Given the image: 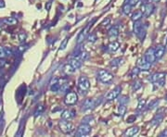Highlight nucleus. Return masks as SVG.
<instances>
[{"instance_id":"f257e3e1","label":"nucleus","mask_w":167,"mask_h":137,"mask_svg":"<svg viewBox=\"0 0 167 137\" xmlns=\"http://www.w3.org/2000/svg\"><path fill=\"white\" fill-rule=\"evenodd\" d=\"M90 88V82L86 76H81L78 80V89L82 94H86Z\"/></svg>"},{"instance_id":"f03ea898","label":"nucleus","mask_w":167,"mask_h":137,"mask_svg":"<svg viewBox=\"0 0 167 137\" xmlns=\"http://www.w3.org/2000/svg\"><path fill=\"white\" fill-rule=\"evenodd\" d=\"M98 80L103 84H111L113 81V75L105 70H100L98 72Z\"/></svg>"},{"instance_id":"7ed1b4c3","label":"nucleus","mask_w":167,"mask_h":137,"mask_svg":"<svg viewBox=\"0 0 167 137\" xmlns=\"http://www.w3.org/2000/svg\"><path fill=\"white\" fill-rule=\"evenodd\" d=\"M58 127H60V131L63 132L65 134H71V132H73L74 131V126L72 122H69V121H65L64 120H60V122H58Z\"/></svg>"},{"instance_id":"20e7f679","label":"nucleus","mask_w":167,"mask_h":137,"mask_svg":"<svg viewBox=\"0 0 167 137\" xmlns=\"http://www.w3.org/2000/svg\"><path fill=\"white\" fill-rule=\"evenodd\" d=\"M95 19L92 20L91 22H89L87 25L83 29V30L81 31V32L80 34H78V37H77V40H76V43L79 45V44H81L84 40L86 39V35H87V34H88V32H89V30H90V28L92 27V24H93L94 22H95Z\"/></svg>"},{"instance_id":"39448f33","label":"nucleus","mask_w":167,"mask_h":137,"mask_svg":"<svg viewBox=\"0 0 167 137\" xmlns=\"http://www.w3.org/2000/svg\"><path fill=\"white\" fill-rule=\"evenodd\" d=\"M91 132V126L88 125V124H85L82 123L80 126L78 127L77 132H75V136H86L88 135Z\"/></svg>"},{"instance_id":"423d86ee","label":"nucleus","mask_w":167,"mask_h":137,"mask_svg":"<svg viewBox=\"0 0 167 137\" xmlns=\"http://www.w3.org/2000/svg\"><path fill=\"white\" fill-rule=\"evenodd\" d=\"M77 100H78V97L76 93L70 92L66 94V97L64 98V103L68 106H73L74 104H76Z\"/></svg>"},{"instance_id":"0eeeda50","label":"nucleus","mask_w":167,"mask_h":137,"mask_svg":"<svg viewBox=\"0 0 167 137\" xmlns=\"http://www.w3.org/2000/svg\"><path fill=\"white\" fill-rule=\"evenodd\" d=\"M121 90H122L121 89V87H116L115 89L111 90V92H109L105 97L106 100L107 101H112V100H114V99H116L120 95Z\"/></svg>"},{"instance_id":"6e6552de","label":"nucleus","mask_w":167,"mask_h":137,"mask_svg":"<svg viewBox=\"0 0 167 137\" xmlns=\"http://www.w3.org/2000/svg\"><path fill=\"white\" fill-rule=\"evenodd\" d=\"M136 65H137V68H138L140 70H149L150 69V67H151V64L149 63V62L145 59H143V57L137 59Z\"/></svg>"},{"instance_id":"1a4fd4ad","label":"nucleus","mask_w":167,"mask_h":137,"mask_svg":"<svg viewBox=\"0 0 167 137\" xmlns=\"http://www.w3.org/2000/svg\"><path fill=\"white\" fill-rule=\"evenodd\" d=\"M144 59L150 64H152L155 62L156 57H155V55H154V49L153 48H149L148 50L146 51L145 55H144Z\"/></svg>"},{"instance_id":"9d476101","label":"nucleus","mask_w":167,"mask_h":137,"mask_svg":"<svg viewBox=\"0 0 167 137\" xmlns=\"http://www.w3.org/2000/svg\"><path fill=\"white\" fill-rule=\"evenodd\" d=\"M98 101L96 99H86V100L84 102L83 104V109L84 110H87V109H93V107H97L98 105Z\"/></svg>"},{"instance_id":"9b49d317","label":"nucleus","mask_w":167,"mask_h":137,"mask_svg":"<svg viewBox=\"0 0 167 137\" xmlns=\"http://www.w3.org/2000/svg\"><path fill=\"white\" fill-rule=\"evenodd\" d=\"M165 53V47L164 45H158L156 47V48L154 49V55H155L156 59H160L164 57Z\"/></svg>"},{"instance_id":"f8f14e48","label":"nucleus","mask_w":167,"mask_h":137,"mask_svg":"<svg viewBox=\"0 0 167 137\" xmlns=\"http://www.w3.org/2000/svg\"><path fill=\"white\" fill-rule=\"evenodd\" d=\"M165 76H166L165 72H156V73L152 74V75L149 78V80L151 82H154L162 80V79H165Z\"/></svg>"},{"instance_id":"ddd939ff","label":"nucleus","mask_w":167,"mask_h":137,"mask_svg":"<svg viewBox=\"0 0 167 137\" xmlns=\"http://www.w3.org/2000/svg\"><path fill=\"white\" fill-rule=\"evenodd\" d=\"M119 34V28L118 26H113L111 27L110 30L108 32V35H109V38H110L111 41H113L117 36Z\"/></svg>"},{"instance_id":"4468645a","label":"nucleus","mask_w":167,"mask_h":137,"mask_svg":"<svg viewBox=\"0 0 167 137\" xmlns=\"http://www.w3.org/2000/svg\"><path fill=\"white\" fill-rule=\"evenodd\" d=\"M138 132H139V127L135 126V127L127 129V130L124 132V136H130V137H132V136L136 135L137 134H138Z\"/></svg>"},{"instance_id":"2eb2a0df","label":"nucleus","mask_w":167,"mask_h":137,"mask_svg":"<svg viewBox=\"0 0 167 137\" xmlns=\"http://www.w3.org/2000/svg\"><path fill=\"white\" fill-rule=\"evenodd\" d=\"M162 119H164V114L161 113V112H158V113L154 116V118L152 119L151 124L154 126H158V125H160L161 124V122L162 121Z\"/></svg>"},{"instance_id":"dca6fc26","label":"nucleus","mask_w":167,"mask_h":137,"mask_svg":"<svg viewBox=\"0 0 167 137\" xmlns=\"http://www.w3.org/2000/svg\"><path fill=\"white\" fill-rule=\"evenodd\" d=\"M75 116V111L74 110H70V109H66L62 112L61 114V118L65 119V120H69L71 119H73Z\"/></svg>"},{"instance_id":"f3484780","label":"nucleus","mask_w":167,"mask_h":137,"mask_svg":"<svg viewBox=\"0 0 167 137\" xmlns=\"http://www.w3.org/2000/svg\"><path fill=\"white\" fill-rule=\"evenodd\" d=\"M120 44L116 41H112V42L108 45V51L110 53H114L119 49Z\"/></svg>"},{"instance_id":"a211bd4d","label":"nucleus","mask_w":167,"mask_h":137,"mask_svg":"<svg viewBox=\"0 0 167 137\" xmlns=\"http://www.w3.org/2000/svg\"><path fill=\"white\" fill-rule=\"evenodd\" d=\"M70 64L72 65V67L74 70H78L82 67V64H83V61H81L80 59H76V57H73V59H71L70 61Z\"/></svg>"},{"instance_id":"6ab92c4d","label":"nucleus","mask_w":167,"mask_h":137,"mask_svg":"<svg viewBox=\"0 0 167 137\" xmlns=\"http://www.w3.org/2000/svg\"><path fill=\"white\" fill-rule=\"evenodd\" d=\"M142 23L137 20V22H135V24H134V32H135L136 35H139L140 32H142Z\"/></svg>"},{"instance_id":"aec40b11","label":"nucleus","mask_w":167,"mask_h":137,"mask_svg":"<svg viewBox=\"0 0 167 137\" xmlns=\"http://www.w3.org/2000/svg\"><path fill=\"white\" fill-rule=\"evenodd\" d=\"M74 57H76V59H80L81 61H86L87 59L89 57V54L87 53V52H86V51H81L80 53L78 54L77 56H75Z\"/></svg>"},{"instance_id":"412c9836","label":"nucleus","mask_w":167,"mask_h":137,"mask_svg":"<svg viewBox=\"0 0 167 137\" xmlns=\"http://www.w3.org/2000/svg\"><path fill=\"white\" fill-rule=\"evenodd\" d=\"M153 9H154V7L152 4H147V5H145V11H144V15L146 17H149L153 12Z\"/></svg>"},{"instance_id":"4be33fe9","label":"nucleus","mask_w":167,"mask_h":137,"mask_svg":"<svg viewBox=\"0 0 167 137\" xmlns=\"http://www.w3.org/2000/svg\"><path fill=\"white\" fill-rule=\"evenodd\" d=\"M142 16H143V12L141 10H136L132 15V20L133 22H137V20H139L142 18Z\"/></svg>"},{"instance_id":"5701e85b","label":"nucleus","mask_w":167,"mask_h":137,"mask_svg":"<svg viewBox=\"0 0 167 137\" xmlns=\"http://www.w3.org/2000/svg\"><path fill=\"white\" fill-rule=\"evenodd\" d=\"M124 63V59H121V57H117V59H114L111 61V66L112 67H119Z\"/></svg>"},{"instance_id":"b1692460","label":"nucleus","mask_w":167,"mask_h":137,"mask_svg":"<svg viewBox=\"0 0 167 137\" xmlns=\"http://www.w3.org/2000/svg\"><path fill=\"white\" fill-rule=\"evenodd\" d=\"M63 72L67 74V75H69V74L73 73L75 72V70L72 67V65L71 64H66L63 67Z\"/></svg>"},{"instance_id":"393cba45","label":"nucleus","mask_w":167,"mask_h":137,"mask_svg":"<svg viewBox=\"0 0 167 137\" xmlns=\"http://www.w3.org/2000/svg\"><path fill=\"white\" fill-rule=\"evenodd\" d=\"M153 84V86H154V89H159L162 87L164 84H165V79H162V80H160V81H157V82H152Z\"/></svg>"},{"instance_id":"a878e982","label":"nucleus","mask_w":167,"mask_h":137,"mask_svg":"<svg viewBox=\"0 0 167 137\" xmlns=\"http://www.w3.org/2000/svg\"><path fill=\"white\" fill-rule=\"evenodd\" d=\"M94 121V118H93V116H86L85 118H84L82 119V123H85V124H88V125H90V124Z\"/></svg>"},{"instance_id":"bb28decb","label":"nucleus","mask_w":167,"mask_h":137,"mask_svg":"<svg viewBox=\"0 0 167 137\" xmlns=\"http://www.w3.org/2000/svg\"><path fill=\"white\" fill-rule=\"evenodd\" d=\"M70 88H71V85L68 84V82H64V84H60V92L65 93V92H68V91L70 90Z\"/></svg>"},{"instance_id":"cd10ccee","label":"nucleus","mask_w":167,"mask_h":137,"mask_svg":"<svg viewBox=\"0 0 167 137\" xmlns=\"http://www.w3.org/2000/svg\"><path fill=\"white\" fill-rule=\"evenodd\" d=\"M68 41H69V37H65L63 39V41L61 42L60 45V48H58V50L61 51V50H64V49L67 47V45H68Z\"/></svg>"},{"instance_id":"c85d7f7f","label":"nucleus","mask_w":167,"mask_h":137,"mask_svg":"<svg viewBox=\"0 0 167 137\" xmlns=\"http://www.w3.org/2000/svg\"><path fill=\"white\" fill-rule=\"evenodd\" d=\"M123 12L125 15H129L131 12V6L129 4H125V5L123 7Z\"/></svg>"},{"instance_id":"c756f323","label":"nucleus","mask_w":167,"mask_h":137,"mask_svg":"<svg viewBox=\"0 0 167 137\" xmlns=\"http://www.w3.org/2000/svg\"><path fill=\"white\" fill-rule=\"evenodd\" d=\"M146 107V99H140L138 101V105H137V110L143 109Z\"/></svg>"},{"instance_id":"7c9ffc66","label":"nucleus","mask_w":167,"mask_h":137,"mask_svg":"<svg viewBox=\"0 0 167 137\" xmlns=\"http://www.w3.org/2000/svg\"><path fill=\"white\" fill-rule=\"evenodd\" d=\"M60 84H58V82H57V84L50 85V90H51L52 92H58V91H60Z\"/></svg>"},{"instance_id":"2f4dec72","label":"nucleus","mask_w":167,"mask_h":137,"mask_svg":"<svg viewBox=\"0 0 167 137\" xmlns=\"http://www.w3.org/2000/svg\"><path fill=\"white\" fill-rule=\"evenodd\" d=\"M4 22L7 23V25H13V24H15L17 22V20L13 18H7L4 20Z\"/></svg>"},{"instance_id":"473e14b6","label":"nucleus","mask_w":167,"mask_h":137,"mask_svg":"<svg viewBox=\"0 0 167 137\" xmlns=\"http://www.w3.org/2000/svg\"><path fill=\"white\" fill-rule=\"evenodd\" d=\"M141 87H142V84H141V82L139 81H136V82H134V84H133V90L136 91V90H138L139 88H141Z\"/></svg>"},{"instance_id":"72a5a7b5","label":"nucleus","mask_w":167,"mask_h":137,"mask_svg":"<svg viewBox=\"0 0 167 137\" xmlns=\"http://www.w3.org/2000/svg\"><path fill=\"white\" fill-rule=\"evenodd\" d=\"M158 104H159V100H158V99L151 101V103H149V105L148 107V109H154V107H157Z\"/></svg>"},{"instance_id":"f704fd0d","label":"nucleus","mask_w":167,"mask_h":137,"mask_svg":"<svg viewBox=\"0 0 167 137\" xmlns=\"http://www.w3.org/2000/svg\"><path fill=\"white\" fill-rule=\"evenodd\" d=\"M125 111H126V107H125V105L121 104V106L119 107V114L121 116H124L125 114Z\"/></svg>"},{"instance_id":"c9c22d12","label":"nucleus","mask_w":167,"mask_h":137,"mask_svg":"<svg viewBox=\"0 0 167 137\" xmlns=\"http://www.w3.org/2000/svg\"><path fill=\"white\" fill-rule=\"evenodd\" d=\"M139 69L138 68H135V69H133L132 70V72H131V75H132V77L133 78H135V77H136L137 75H138V73H139Z\"/></svg>"},{"instance_id":"e433bc0d","label":"nucleus","mask_w":167,"mask_h":137,"mask_svg":"<svg viewBox=\"0 0 167 137\" xmlns=\"http://www.w3.org/2000/svg\"><path fill=\"white\" fill-rule=\"evenodd\" d=\"M136 115H131V116H129V117L127 118L126 121L128 123H132L134 121H136Z\"/></svg>"},{"instance_id":"4c0bfd02","label":"nucleus","mask_w":167,"mask_h":137,"mask_svg":"<svg viewBox=\"0 0 167 137\" xmlns=\"http://www.w3.org/2000/svg\"><path fill=\"white\" fill-rule=\"evenodd\" d=\"M43 111H44V107L43 106H39L38 107H37L36 111H35V117H37L38 115H41V113Z\"/></svg>"},{"instance_id":"58836bf2","label":"nucleus","mask_w":167,"mask_h":137,"mask_svg":"<svg viewBox=\"0 0 167 137\" xmlns=\"http://www.w3.org/2000/svg\"><path fill=\"white\" fill-rule=\"evenodd\" d=\"M6 56H7V54H6L5 47H0V59H2V57H5Z\"/></svg>"},{"instance_id":"ea45409f","label":"nucleus","mask_w":167,"mask_h":137,"mask_svg":"<svg viewBox=\"0 0 167 137\" xmlns=\"http://www.w3.org/2000/svg\"><path fill=\"white\" fill-rule=\"evenodd\" d=\"M128 101H129V97H121L120 103L122 104V105H125V104H126Z\"/></svg>"},{"instance_id":"a19ab883","label":"nucleus","mask_w":167,"mask_h":137,"mask_svg":"<svg viewBox=\"0 0 167 137\" xmlns=\"http://www.w3.org/2000/svg\"><path fill=\"white\" fill-rule=\"evenodd\" d=\"M25 38H26V34H25L24 32H22V34H19V40L20 41V42H23Z\"/></svg>"},{"instance_id":"79ce46f5","label":"nucleus","mask_w":167,"mask_h":137,"mask_svg":"<svg viewBox=\"0 0 167 137\" xmlns=\"http://www.w3.org/2000/svg\"><path fill=\"white\" fill-rule=\"evenodd\" d=\"M139 0H129V5H130L131 7H134V6H136L137 3H138Z\"/></svg>"},{"instance_id":"37998d69","label":"nucleus","mask_w":167,"mask_h":137,"mask_svg":"<svg viewBox=\"0 0 167 137\" xmlns=\"http://www.w3.org/2000/svg\"><path fill=\"white\" fill-rule=\"evenodd\" d=\"M57 82H58V78H57V77H53V78L51 79V81H50L49 84L51 85V84H57Z\"/></svg>"},{"instance_id":"c03bdc74","label":"nucleus","mask_w":167,"mask_h":137,"mask_svg":"<svg viewBox=\"0 0 167 137\" xmlns=\"http://www.w3.org/2000/svg\"><path fill=\"white\" fill-rule=\"evenodd\" d=\"M96 40H97V37H96L95 34H91L88 37V41H89V42H95Z\"/></svg>"},{"instance_id":"a18cd8bd","label":"nucleus","mask_w":167,"mask_h":137,"mask_svg":"<svg viewBox=\"0 0 167 137\" xmlns=\"http://www.w3.org/2000/svg\"><path fill=\"white\" fill-rule=\"evenodd\" d=\"M159 136L160 137H164V136H167V129L166 130H164V131H162L160 134H159Z\"/></svg>"},{"instance_id":"49530a36","label":"nucleus","mask_w":167,"mask_h":137,"mask_svg":"<svg viewBox=\"0 0 167 137\" xmlns=\"http://www.w3.org/2000/svg\"><path fill=\"white\" fill-rule=\"evenodd\" d=\"M5 50H6V54H7V56H10L11 54H12V51L10 50L8 47H5Z\"/></svg>"},{"instance_id":"de8ad7c7","label":"nucleus","mask_w":167,"mask_h":137,"mask_svg":"<svg viewBox=\"0 0 167 137\" xmlns=\"http://www.w3.org/2000/svg\"><path fill=\"white\" fill-rule=\"evenodd\" d=\"M111 22V19H110V18H108L107 20H104V22H102V25H105V24L107 25V24H108L109 22Z\"/></svg>"},{"instance_id":"09e8293b","label":"nucleus","mask_w":167,"mask_h":137,"mask_svg":"<svg viewBox=\"0 0 167 137\" xmlns=\"http://www.w3.org/2000/svg\"><path fill=\"white\" fill-rule=\"evenodd\" d=\"M50 7H51V3H50V2H48V6L45 5V9H47L48 10V9H50Z\"/></svg>"},{"instance_id":"8fccbe9b","label":"nucleus","mask_w":167,"mask_h":137,"mask_svg":"<svg viewBox=\"0 0 167 137\" xmlns=\"http://www.w3.org/2000/svg\"><path fill=\"white\" fill-rule=\"evenodd\" d=\"M165 51H167V40H166V43H165Z\"/></svg>"},{"instance_id":"3c124183","label":"nucleus","mask_w":167,"mask_h":137,"mask_svg":"<svg viewBox=\"0 0 167 137\" xmlns=\"http://www.w3.org/2000/svg\"><path fill=\"white\" fill-rule=\"evenodd\" d=\"M151 1H153V2H159L160 0H151Z\"/></svg>"},{"instance_id":"603ef678","label":"nucleus","mask_w":167,"mask_h":137,"mask_svg":"<svg viewBox=\"0 0 167 137\" xmlns=\"http://www.w3.org/2000/svg\"><path fill=\"white\" fill-rule=\"evenodd\" d=\"M165 98H166V100H167V93H166V95H165Z\"/></svg>"}]
</instances>
